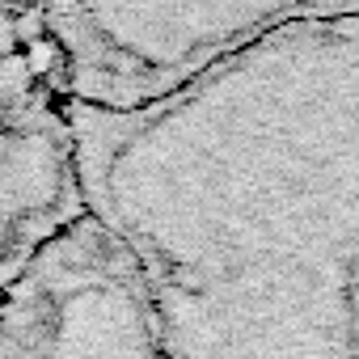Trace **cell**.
Returning a JSON list of instances; mask_svg holds the SVG:
<instances>
[{"mask_svg":"<svg viewBox=\"0 0 359 359\" xmlns=\"http://www.w3.org/2000/svg\"><path fill=\"white\" fill-rule=\"evenodd\" d=\"M131 169L169 359H359V5L165 102Z\"/></svg>","mask_w":359,"mask_h":359,"instance_id":"6da1fadb","label":"cell"}]
</instances>
